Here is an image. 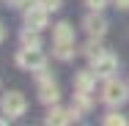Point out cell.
Returning <instances> with one entry per match:
<instances>
[{"label": "cell", "mask_w": 129, "mask_h": 126, "mask_svg": "<svg viewBox=\"0 0 129 126\" xmlns=\"http://www.w3.org/2000/svg\"><path fill=\"white\" fill-rule=\"evenodd\" d=\"M126 99H129V85L121 82L118 77H107L102 85V101L107 107H121Z\"/></svg>", "instance_id": "obj_1"}, {"label": "cell", "mask_w": 129, "mask_h": 126, "mask_svg": "<svg viewBox=\"0 0 129 126\" xmlns=\"http://www.w3.org/2000/svg\"><path fill=\"white\" fill-rule=\"evenodd\" d=\"M17 66L25 71H39L47 66V55L41 52V47H22L17 50Z\"/></svg>", "instance_id": "obj_2"}, {"label": "cell", "mask_w": 129, "mask_h": 126, "mask_svg": "<svg viewBox=\"0 0 129 126\" xmlns=\"http://www.w3.org/2000/svg\"><path fill=\"white\" fill-rule=\"evenodd\" d=\"M0 110H3V115H8V118H19V115H25V110H27L25 93H19V91H8V93H3V99H0Z\"/></svg>", "instance_id": "obj_3"}, {"label": "cell", "mask_w": 129, "mask_h": 126, "mask_svg": "<svg viewBox=\"0 0 129 126\" xmlns=\"http://www.w3.org/2000/svg\"><path fill=\"white\" fill-rule=\"evenodd\" d=\"M50 22V11L36 0L33 6H27L25 8V27H33V30H44Z\"/></svg>", "instance_id": "obj_4"}, {"label": "cell", "mask_w": 129, "mask_h": 126, "mask_svg": "<svg viewBox=\"0 0 129 126\" xmlns=\"http://www.w3.org/2000/svg\"><path fill=\"white\" fill-rule=\"evenodd\" d=\"M80 110H60V107H52L50 112H47V118H44V123L47 126H66V123H77L80 121Z\"/></svg>", "instance_id": "obj_5"}, {"label": "cell", "mask_w": 129, "mask_h": 126, "mask_svg": "<svg viewBox=\"0 0 129 126\" xmlns=\"http://www.w3.org/2000/svg\"><path fill=\"white\" fill-rule=\"evenodd\" d=\"M91 69L96 71V77H99V79L115 77V71H118V58H115L113 52H104L102 58H96V60L91 63Z\"/></svg>", "instance_id": "obj_6"}, {"label": "cell", "mask_w": 129, "mask_h": 126, "mask_svg": "<svg viewBox=\"0 0 129 126\" xmlns=\"http://www.w3.org/2000/svg\"><path fill=\"white\" fill-rule=\"evenodd\" d=\"M82 27H85V33H88L91 38H102L104 33H107V19H104L99 11H91V14L82 19Z\"/></svg>", "instance_id": "obj_7"}, {"label": "cell", "mask_w": 129, "mask_h": 126, "mask_svg": "<svg viewBox=\"0 0 129 126\" xmlns=\"http://www.w3.org/2000/svg\"><path fill=\"white\" fill-rule=\"evenodd\" d=\"M39 101L47 104V107H55L60 101V88L55 79H47V82H39Z\"/></svg>", "instance_id": "obj_8"}, {"label": "cell", "mask_w": 129, "mask_h": 126, "mask_svg": "<svg viewBox=\"0 0 129 126\" xmlns=\"http://www.w3.org/2000/svg\"><path fill=\"white\" fill-rule=\"evenodd\" d=\"M96 79H99V77H96L93 69H82V71L74 74V91H80V93H93Z\"/></svg>", "instance_id": "obj_9"}, {"label": "cell", "mask_w": 129, "mask_h": 126, "mask_svg": "<svg viewBox=\"0 0 129 126\" xmlns=\"http://www.w3.org/2000/svg\"><path fill=\"white\" fill-rule=\"evenodd\" d=\"M74 52H77L74 41H55V50H52V55H55L58 60H72V58H74Z\"/></svg>", "instance_id": "obj_10"}, {"label": "cell", "mask_w": 129, "mask_h": 126, "mask_svg": "<svg viewBox=\"0 0 129 126\" xmlns=\"http://www.w3.org/2000/svg\"><path fill=\"white\" fill-rule=\"evenodd\" d=\"M52 41H74V27L69 22H58L52 27Z\"/></svg>", "instance_id": "obj_11"}, {"label": "cell", "mask_w": 129, "mask_h": 126, "mask_svg": "<svg viewBox=\"0 0 129 126\" xmlns=\"http://www.w3.org/2000/svg\"><path fill=\"white\" fill-rule=\"evenodd\" d=\"M41 30H33V27H25L22 33H19V44L22 47H41V36H39Z\"/></svg>", "instance_id": "obj_12"}, {"label": "cell", "mask_w": 129, "mask_h": 126, "mask_svg": "<svg viewBox=\"0 0 129 126\" xmlns=\"http://www.w3.org/2000/svg\"><path fill=\"white\" fill-rule=\"evenodd\" d=\"M104 52H107V50H104L102 44H99V38H91V41H88V44L82 47V55H85V58H88L91 63H93L96 58H102Z\"/></svg>", "instance_id": "obj_13"}, {"label": "cell", "mask_w": 129, "mask_h": 126, "mask_svg": "<svg viewBox=\"0 0 129 126\" xmlns=\"http://www.w3.org/2000/svg\"><path fill=\"white\" fill-rule=\"evenodd\" d=\"M72 107L80 110V112H88V110H91V93H80V91H74V101H72Z\"/></svg>", "instance_id": "obj_14"}, {"label": "cell", "mask_w": 129, "mask_h": 126, "mask_svg": "<svg viewBox=\"0 0 129 126\" xmlns=\"http://www.w3.org/2000/svg\"><path fill=\"white\" fill-rule=\"evenodd\" d=\"M102 121H104L107 126H115V123H118V126H124V123H126V118H124L121 112H107V115H104Z\"/></svg>", "instance_id": "obj_15"}, {"label": "cell", "mask_w": 129, "mask_h": 126, "mask_svg": "<svg viewBox=\"0 0 129 126\" xmlns=\"http://www.w3.org/2000/svg\"><path fill=\"white\" fill-rule=\"evenodd\" d=\"M39 3H41L47 11H58V8L63 6V0H39Z\"/></svg>", "instance_id": "obj_16"}, {"label": "cell", "mask_w": 129, "mask_h": 126, "mask_svg": "<svg viewBox=\"0 0 129 126\" xmlns=\"http://www.w3.org/2000/svg\"><path fill=\"white\" fill-rule=\"evenodd\" d=\"M85 6H88L91 11H102L104 6H107V0H85Z\"/></svg>", "instance_id": "obj_17"}, {"label": "cell", "mask_w": 129, "mask_h": 126, "mask_svg": "<svg viewBox=\"0 0 129 126\" xmlns=\"http://www.w3.org/2000/svg\"><path fill=\"white\" fill-rule=\"evenodd\" d=\"M8 6H14V8H27V6H33L36 0H6Z\"/></svg>", "instance_id": "obj_18"}, {"label": "cell", "mask_w": 129, "mask_h": 126, "mask_svg": "<svg viewBox=\"0 0 129 126\" xmlns=\"http://www.w3.org/2000/svg\"><path fill=\"white\" fill-rule=\"evenodd\" d=\"M115 3V8H129V0H113Z\"/></svg>", "instance_id": "obj_19"}, {"label": "cell", "mask_w": 129, "mask_h": 126, "mask_svg": "<svg viewBox=\"0 0 129 126\" xmlns=\"http://www.w3.org/2000/svg\"><path fill=\"white\" fill-rule=\"evenodd\" d=\"M6 33H8V30H6V25H3V22H0V44H3V41H6Z\"/></svg>", "instance_id": "obj_20"}]
</instances>
